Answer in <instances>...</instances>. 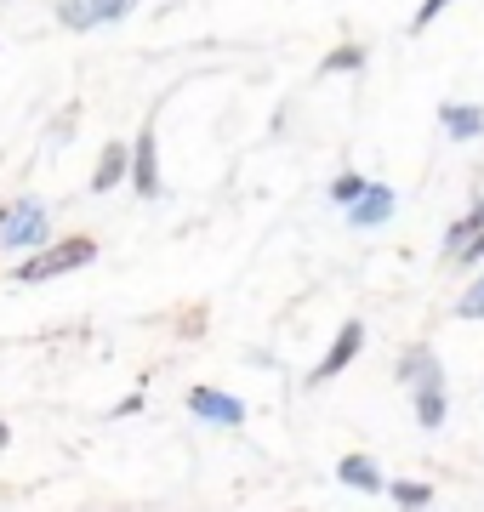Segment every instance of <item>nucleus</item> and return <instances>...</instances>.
<instances>
[{"mask_svg": "<svg viewBox=\"0 0 484 512\" xmlns=\"http://www.w3.org/2000/svg\"><path fill=\"white\" fill-rule=\"evenodd\" d=\"M188 410L200 421H217V427H245V404L234 399V393H223V387H188Z\"/></svg>", "mask_w": 484, "mask_h": 512, "instance_id": "nucleus-6", "label": "nucleus"}, {"mask_svg": "<svg viewBox=\"0 0 484 512\" xmlns=\"http://www.w3.org/2000/svg\"><path fill=\"white\" fill-rule=\"evenodd\" d=\"M137 410H143V393H131V399H120V404L109 410V416H137Z\"/></svg>", "mask_w": 484, "mask_h": 512, "instance_id": "nucleus-20", "label": "nucleus"}, {"mask_svg": "<svg viewBox=\"0 0 484 512\" xmlns=\"http://www.w3.org/2000/svg\"><path fill=\"white\" fill-rule=\"evenodd\" d=\"M393 382H399V387H439V382H445V365H439V353H433V348L416 342V348H405V359L393 365Z\"/></svg>", "mask_w": 484, "mask_h": 512, "instance_id": "nucleus-7", "label": "nucleus"}, {"mask_svg": "<svg viewBox=\"0 0 484 512\" xmlns=\"http://www.w3.org/2000/svg\"><path fill=\"white\" fill-rule=\"evenodd\" d=\"M393 205H399V194H393L388 183H371L354 205H348V228H382V222L393 217Z\"/></svg>", "mask_w": 484, "mask_h": 512, "instance_id": "nucleus-9", "label": "nucleus"}, {"mask_svg": "<svg viewBox=\"0 0 484 512\" xmlns=\"http://www.w3.org/2000/svg\"><path fill=\"white\" fill-rule=\"evenodd\" d=\"M456 262H462V268H479V262H484V234H473V239H467V251L456 256Z\"/></svg>", "mask_w": 484, "mask_h": 512, "instance_id": "nucleus-19", "label": "nucleus"}, {"mask_svg": "<svg viewBox=\"0 0 484 512\" xmlns=\"http://www.w3.org/2000/svg\"><path fill=\"white\" fill-rule=\"evenodd\" d=\"M97 256V239L92 234H63V239H52V245H40V251H29L12 268V279L18 285H46V279H57V274H75V268H86Z\"/></svg>", "mask_w": 484, "mask_h": 512, "instance_id": "nucleus-1", "label": "nucleus"}, {"mask_svg": "<svg viewBox=\"0 0 484 512\" xmlns=\"http://www.w3.org/2000/svg\"><path fill=\"white\" fill-rule=\"evenodd\" d=\"M365 69V46H354V40H342L336 52H325V63H319V74H354Z\"/></svg>", "mask_w": 484, "mask_h": 512, "instance_id": "nucleus-15", "label": "nucleus"}, {"mask_svg": "<svg viewBox=\"0 0 484 512\" xmlns=\"http://www.w3.org/2000/svg\"><path fill=\"white\" fill-rule=\"evenodd\" d=\"M291 512H302V507H291Z\"/></svg>", "mask_w": 484, "mask_h": 512, "instance_id": "nucleus-22", "label": "nucleus"}, {"mask_svg": "<svg viewBox=\"0 0 484 512\" xmlns=\"http://www.w3.org/2000/svg\"><path fill=\"white\" fill-rule=\"evenodd\" d=\"M422 512H428V507H422Z\"/></svg>", "mask_w": 484, "mask_h": 512, "instance_id": "nucleus-23", "label": "nucleus"}, {"mask_svg": "<svg viewBox=\"0 0 484 512\" xmlns=\"http://www.w3.org/2000/svg\"><path fill=\"white\" fill-rule=\"evenodd\" d=\"M359 348H365V319H342V330H336V342L325 348V359L314 365V376H308V382H314V387L336 382V376H342V370H348V365L359 359Z\"/></svg>", "mask_w": 484, "mask_h": 512, "instance_id": "nucleus-4", "label": "nucleus"}, {"mask_svg": "<svg viewBox=\"0 0 484 512\" xmlns=\"http://www.w3.org/2000/svg\"><path fill=\"white\" fill-rule=\"evenodd\" d=\"M445 6H456V0H422V6H416V18H410V35H422V29H428Z\"/></svg>", "mask_w": 484, "mask_h": 512, "instance_id": "nucleus-18", "label": "nucleus"}, {"mask_svg": "<svg viewBox=\"0 0 484 512\" xmlns=\"http://www.w3.org/2000/svg\"><path fill=\"white\" fill-rule=\"evenodd\" d=\"M131 188L143 200H160V148H154V120L131 137Z\"/></svg>", "mask_w": 484, "mask_h": 512, "instance_id": "nucleus-5", "label": "nucleus"}, {"mask_svg": "<svg viewBox=\"0 0 484 512\" xmlns=\"http://www.w3.org/2000/svg\"><path fill=\"white\" fill-rule=\"evenodd\" d=\"M46 228H52V217H46V205L29 200V194L0 205V251H40V245H46Z\"/></svg>", "mask_w": 484, "mask_h": 512, "instance_id": "nucleus-2", "label": "nucleus"}, {"mask_svg": "<svg viewBox=\"0 0 484 512\" xmlns=\"http://www.w3.org/2000/svg\"><path fill=\"white\" fill-rule=\"evenodd\" d=\"M410 399H416V427H445V416H450V393H445V382L439 387H410Z\"/></svg>", "mask_w": 484, "mask_h": 512, "instance_id": "nucleus-12", "label": "nucleus"}, {"mask_svg": "<svg viewBox=\"0 0 484 512\" xmlns=\"http://www.w3.org/2000/svg\"><path fill=\"white\" fill-rule=\"evenodd\" d=\"M388 495H393V501H399L405 512H422V507L433 501V484H422V478H393Z\"/></svg>", "mask_w": 484, "mask_h": 512, "instance_id": "nucleus-14", "label": "nucleus"}, {"mask_svg": "<svg viewBox=\"0 0 484 512\" xmlns=\"http://www.w3.org/2000/svg\"><path fill=\"white\" fill-rule=\"evenodd\" d=\"M137 12V0H57V23L63 29H75V35H86V29H103V23H120Z\"/></svg>", "mask_w": 484, "mask_h": 512, "instance_id": "nucleus-3", "label": "nucleus"}, {"mask_svg": "<svg viewBox=\"0 0 484 512\" xmlns=\"http://www.w3.org/2000/svg\"><path fill=\"white\" fill-rule=\"evenodd\" d=\"M439 126H445L450 143H473V137H484V109H473V103H439Z\"/></svg>", "mask_w": 484, "mask_h": 512, "instance_id": "nucleus-10", "label": "nucleus"}, {"mask_svg": "<svg viewBox=\"0 0 484 512\" xmlns=\"http://www.w3.org/2000/svg\"><path fill=\"white\" fill-rule=\"evenodd\" d=\"M456 319H473V325H484V274L473 279L462 296H456Z\"/></svg>", "mask_w": 484, "mask_h": 512, "instance_id": "nucleus-16", "label": "nucleus"}, {"mask_svg": "<svg viewBox=\"0 0 484 512\" xmlns=\"http://www.w3.org/2000/svg\"><path fill=\"white\" fill-rule=\"evenodd\" d=\"M131 177V143H103V154H97V165H92V194H114V188Z\"/></svg>", "mask_w": 484, "mask_h": 512, "instance_id": "nucleus-8", "label": "nucleus"}, {"mask_svg": "<svg viewBox=\"0 0 484 512\" xmlns=\"http://www.w3.org/2000/svg\"><path fill=\"white\" fill-rule=\"evenodd\" d=\"M6 444H12V427H6V421H0V450H6Z\"/></svg>", "mask_w": 484, "mask_h": 512, "instance_id": "nucleus-21", "label": "nucleus"}, {"mask_svg": "<svg viewBox=\"0 0 484 512\" xmlns=\"http://www.w3.org/2000/svg\"><path fill=\"white\" fill-rule=\"evenodd\" d=\"M336 478H342L348 490H365V495H382V490H388V484H382V473H376V461L359 456V450L336 461Z\"/></svg>", "mask_w": 484, "mask_h": 512, "instance_id": "nucleus-11", "label": "nucleus"}, {"mask_svg": "<svg viewBox=\"0 0 484 512\" xmlns=\"http://www.w3.org/2000/svg\"><path fill=\"white\" fill-rule=\"evenodd\" d=\"M365 188H371V183H365L359 171H342V177H336V183H331V200H336V205H354L359 194H365Z\"/></svg>", "mask_w": 484, "mask_h": 512, "instance_id": "nucleus-17", "label": "nucleus"}, {"mask_svg": "<svg viewBox=\"0 0 484 512\" xmlns=\"http://www.w3.org/2000/svg\"><path fill=\"white\" fill-rule=\"evenodd\" d=\"M473 234H484V200L473 205L467 217H456V222L445 228V256H450V262H456V256L467 251V239H473Z\"/></svg>", "mask_w": 484, "mask_h": 512, "instance_id": "nucleus-13", "label": "nucleus"}]
</instances>
